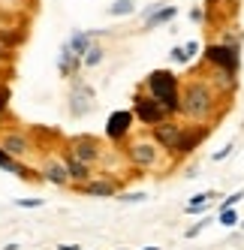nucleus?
I'll return each instance as SVG.
<instances>
[{
    "mask_svg": "<svg viewBox=\"0 0 244 250\" xmlns=\"http://www.w3.org/2000/svg\"><path fill=\"white\" fill-rule=\"evenodd\" d=\"M12 61H15V51L0 42V66H12Z\"/></svg>",
    "mask_w": 244,
    "mask_h": 250,
    "instance_id": "c756f323",
    "label": "nucleus"
},
{
    "mask_svg": "<svg viewBox=\"0 0 244 250\" xmlns=\"http://www.w3.org/2000/svg\"><path fill=\"white\" fill-rule=\"evenodd\" d=\"M133 124H136V118H133L130 109H118V112H112L109 121H106V139L112 142L115 148H121V145H124V142L133 136Z\"/></svg>",
    "mask_w": 244,
    "mask_h": 250,
    "instance_id": "9d476101",
    "label": "nucleus"
},
{
    "mask_svg": "<svg viewBox=\"0 0 244 250\" xmlns=\"http://www.w3.org/2000/svg\"><path fill=\"white\" fill-rule=\"evenodd\" d=\"M214 199H223V193L220 190H202V193H196V196H190L187 199V205H184V214H205L208 211V205H211Z\"/></svg>",
    "mask_w": 244,
    "mask_h": 250,
    "instance_id": "a211bd4d",
    "label": "nucleus"
},
{
    "mask_svg": "<svg viewBox=\"0 0 244 250\" xmlns=\"http://www.w3.org/2000/svg\"><path fill=\"white\" fill-rule=\"evenodd\" d=\"M181 48H184V55H187V61H193V58L199 55V51H202V45H199L196 40H187V42H184Z\"/></svg>",
    "mask_w": 244,
    "mask_h": 250,
    "instance_id": "c85d7f7f",
    "label": "nucleus"
},
{
    "mask_svg": "<svg viewBox=\"0 0 244 250\" xmlns=\"http://www.w3.org/2000/svg\"><path fill=\"white\" fill-rule=\"evenodd\" d=\"M40 178L45 184H55V187H69L73 181H69V172H66V163L61 154H42L40 166H37Z\"/></svg>",
    "mask_w": 244,
    "mask_h": 250,
    "instance_id": "9b49d317",
    "label": "nucleus"
},
{
    "mask_svg": "<svg viewBox=\"0 0 244 250\" xmlns=\"http://www.w3.org/2000/svg\"><path fill=\"white\" fill-rule=\"evenodd\" d=\"M0 6H3V9H15V12H33L37 0H0Z\"/></svg>",
    "mask_w": 244,
    "mask_h": 250,
    "instance_id": "4be33fe9",
    "label": "nucleus"
},
{
    "mask_svg": "<svg viewBox=\"0 0 244 250\" xmlns=\"http://www.w3.org/2000/svg\"><path fill=\"white\" fill-rule=\"evenodd\" d=\"M136 12V0H115V3L109 6V15L112 19H127V15Z\"/></svg>",
    "mask_w": 244,
    "mask_h": 250,
    "instance_id": "412c9836",
    "label": "nucleus"
},
{
    "mask_svg": "<svg viewBox=\"0 0 244 250\" xmlns=\"http://www.w3.org/2000/svg\"><path fill=\"white\" fill-rule=\"evenodd\" d=\"M0 169L9 172V175H15L19 181H27V184H42V178H40V172H37V169H33V166H24V160L9 157L3 148H0Z\"/></svg>",
    "mask_w": 244,
    "mask_h": 250,
    "instance_id": "2eb2a0df",
    "label": "nucleus"
},
{
    "mask_svg": "<svg viewBox=\"0 0 244 250\" xmlns=\"http://www.w3.org/2000/svg\"><path fill=\"white\" fill-rule=\"evenodd\" d=\"M3 250H21V247H19V244H15V241H9V244H6Z\"/></svg>",
    "mask_w": 244,
    "mask_h": 250,
    "instance_id": "72a5a7b5",
    "label": "nucleus"
},
{
    "mask_svg": "<svg viewBox=\"0 0 244 250\" xmlns=\"http://www.w3.org/2000/svg\"><path fill=\"white\" fill-rule=\"evenodd\" d=\"M169 58H172V61H175V63H190V61H187V55H184V48H181V45H172V48H169Z\"/></svg>",
    "mask_w": 244,
    "mask_h": 250,
    "instance_id": "7c9ffc66",
    "label": "nucleus"
},
{
    "mask_svg": "<svg viewBox=\"0 0 244 250\" xmlns=\"http://www.w3.org/2000/svg\"><path fill=\"white\" fill-rule=\"evenodd\" d=\"M121 151H124L127 163L133 172H151V175H169L175 172V160H172L157 142L151 139V133H142V136H130L124 145H121Z\"/></svg>",
    "mask_w": 244,
    "mask_h": 250,
    "instance_id": "7ed1b4c3",
    "label": "nucleus"
},
{
    "mask_svg": "<svg viewBox=\"0 0 244 250\" xmlns=\"http://www.w3.org/2000/svg\"><path fill=\"white\" fill-rule=\"evenodd\" d=\"M241 199H244V187H238V190H235V193H229V196H223V202L217 205V214H220V211H226V208H235Z\"/></svg>",
    "mask_w": 244,
    "mask_h": 250,
    "instance_id": "5701e85b",
    "label": "nucleus"
},
{
    "mask_svg": "<svg viewBox=\"0 0 244 250\" xmlns=\"http://www.w3.org/2000/svg\"><path fill=\"white\" fill-rule=\"evenodd\" d=\"M61 157H63V163H66V172H69V181H73V184H69V187H76V184H84V181H91V178L97 175L91 166H84L81 163V160H76L73 154H69V151H61Z\"/></svg>",
    "mask_w": 244,
    "mask_h": 250,
    "instance_id": "dca6fc26",
    "label": "nucleus"
},
{
    "mask_svg": "<svg viewBox=\"0 0 244 250\" xmlns=\"http://www.w3.org/2000/svg\"><path fill=\"white\" fill-rule=\"evenodd\" d=\"M211 220H214V217H202V220H199L196 226H187V229H184V238L190 241V238H196V235H202V232H205L208 226H211Z\"/></svg>",
    "mask_w": 244,
    "mask_h": 250,
    "instance_id": "b1692460",
    "label": "nucleus"
},
{
    "mask_svg": "<svg viewBox=\"0 0 244 250\" xmlns=\"http://www.w3.org/2000/svg\"><path fill=\"white\" fill-rule=\"evenodd\" d=\"M202 69L193 66V73H190L187 82H181V105H178V115L187 121V124H211L217 121L214 112L226 109V103L220 100V94L211 87L205 76H199Z\"/></svg>",
    "mask_w": 244,
    "mask_h": 250,
    "instance_id": "f257e3e1",
    "label": "nucleus"
},
{
    "mask_svg": "<svg viewBox=\"0 0 244 250\" xmlns=\"http://www.w3.org/2000/svg\"><path fill=\"white\" fill-rule=\"evenodd\" d=\"M102 58H106V48H102L97 40H94V45L84 51V58H81V66H88V69H94V66H100L102 63Z\"/></svg>",
    "mask_w": 244,
    "mask_h": 250,
    "instance_id": "aec40b11",
    "label": "nucleus"
},
{
    "mask_svg": "<svg viewBox=\"0 0 244 250\" xmlns=\"http://www.w3.org/2000/svg\"><path fill=\"white\" fill-rule=\"evenodd\" d=\"M142 91L151 94L172 118H178V105H181V79H178L175 73H169V69H154V73L145 76Z\"/></svg>",
    "mask_w": 244,
    "mask_h": 250,
    "instance_id": "20e7f679",
    "label": "nucleus"
},
{
    "mask_svg": "<svg viewBox=\"0 0 244 250\" xmlns=\"http://www.w3.org/2000/svg\"><path fill=\"white\" fill-rule=\"evenodd\" d=\"M0 148L15 160H27L37 154V145H33L27 127H0Z\"/></svg>",
    "mask_w": 244,
    "mask_h": 250,
    "instance_id": "423d86ee",
    "label": "nucleus"
},
{
    "mask_svg": "<svg viewBox=\"0 0 244 250\" xmlns=\"http://www.w3.org/2000/svg\"><path fill=\"white\" fill-rule=\"evenodd\" d=\"M133 118L139 121V124H145V127H157V124H163V121H169L172 115L163 109L160 103H157L151 94H145L142 87H139V91L133 94Z\"/></svg>",
    "mask_w": 244,
    "mask_h": 250,
    "instance_id": "0eeeda50",
    "label": "nucleus"
},
{
    "mask_svg": "<svg viewBox=\"0 0 244 250\" xmlns=\"http://www.w3.org/2000/svg\"><path fill=\"white\" fill-rule=\"evenodd\" d=\"M142 250H163L160 244H148V247H142Z\"/></svg>",
    "mask_w": 244,
    "mask_h": 250,
    "instance_id": "f704fd0d",
    "label": "nucleus"
},
{
    "mask_svg": "<svg viewBox=\"0 0 244 250\" xmlns=\"http://www.w3.org/2000/svg\"><path fill=\"white\" fill-rule=\"evenodd\" d=\"M94 40H97V37H94V30H73V37L66 40V45L73 48L79 58H84V51L94 45Z\"/></svg>",
    "mask_w": 244,
    "mask_h": 250,
    "instance_id": "6ab92c4d",
    "label": "nucleus"
},
{
    "mask_svg": "<svg viewBox=\"0 0 244 250\" xmlns=\"http://www.w3.org/2000/svg\"><path fill=\"white\" fill-rule=\"evenodd\" d=\"M214 130L208 127V124H178L175 118H169L163 124H157V127H151V139L160 145L175 163H181L184 157L196 154V148L202 145V142L211 136Z\"/></svg>",
    "mask_w": 244,
    "mask_h": 250,
    "instance_id": "f03ea898",
    "label": "nucleus"
},
{
    "mask_svg": "<svg viewBox=\"0 0 244 250\" xmlns=\"http://www.w3.org/2000/svg\"><path fill=\"white\" fill-rule=\"evenodd\" d=\"M45 202L40 196H24V199H15V208H42Z\"/></svg>",
    "mask_w": 244,
    "mask_h": 250,
    "instance_id": "bb28decb",
    "label": "nucleus"
},
{
    "mask_svg": "<svg viewBox=\"0 0 244 250\" xmlns=\"http://www.w3.org/2000/svg\"><path fill=\"white\" fill-rule=\"evenodd\" d=\"M79 69H81V58L63 42L61 45V55H58V73H61V79H76Z\"/></svg>",
    "mask_w": 244,
    "mask_h": 250,
    "instance_id": "f3484780",
    "label": "nucleus"
},
{
    "mask_svg": "<svg viewBox=\"0 0 244 250\" xmlns=\"http://www.w3.org/2000/svg\"><path fill=\"white\" fill-rule=\"evenodd\" d=\"M238 226H241V229H244V220H241V223H238Z\"/></svg>",
    "mask_w": 244,
    "mask_h": 250,
    "instance_id": "e433bc0d",
    "label": "nucleus"
},
{
    "mask_svg": "<svg viewBox=\"0 0 244 250\" xmlns=\"http://www.w3.org/2000/svg\"><path fill=\"white\" fill-rule=\"evenodd\" d=\"M66 105H69V115H73V118L91 115L94 105H97V91H94L88 82H81L79 76L69 79V97H66Z\"/></svg>",
    "mask_w": 244,
    "mask_h": 250,
    "instance_id": "6e6552de",
    "label": "nucleus"
},
{
    "mask_svg": "<svg viewBox=\"0 0 244 250\" xmlns=\"http://www.w3.org/2000/svg\"><path fill=\"white\" fill-rule=\"evenodd\" d=\"M217 220H220L223 226H229V229L241 223V217H238V211H235V208H226V211H220V214H217Z\"/></svg>",
    "mask_w": 244,
    "mask_h": 250,
    "instance_id": "393cba45",
    "label": "nucleus"
},
{
    "mask_svg": "<svg viewBox=\"0 0 244 250\" xmlns=\"http://www.w3.org/2000/svg\"><path fill=\"white\" fill-rule=\"evenodd\" d=\"M238 12V0H205V24L211 30L226 27Z\"/></svg>",
    "mask_w": 244,
    "mask_h": 250,
    "instance_id": "f8f14e48",
    "label": "nucleus"
},
{
    "mask_svg": "<svg viewBox=\"0 0 244 250\" xmlns=\"http://www.w3.org/2000/svg\"><path fill=\"white\" fill-rule=\"evenodd\" d=\"M178 15V6H172V3H151L148 9H142V33H148V30H157V27H163V24H169L172 19Z\"/></svg>",
    "mask_w": 244,
    "mask_h": 250,
    "instance_id": "4468645a",
    "label": "nucleus"
},
{
    "mask_svg": "<svg viewBox=\"0 0 244 250\" xmlns=\"http://www.w3.org/2000/svg\"><path fill=\"white\" fill-rule=\"evenodd\" d=\"M63 151H69L76 160H81L84 166H91V169L97 172L102 154H106V145H102L97 136H91V133H79V136H73V139H66Z\"/></svg>",
    "mask_w": 244,
    "mask_h": 250,
    "instance_id": "39448f33",
    "label": "nucleus"
},
{
    "mask_svg": "<svg viewBox=\"0 0 244 250\" xmlns=\"http://www.w3.org/2000/svg\"><path fill=\"white\" fill-rule=\"evenodd\" d=\"M55 250H81V244H63V241H61Z\"/></svg>",
    "mask_w": 244,
    "mask_h": 250,
    "instance_id": "473e14b6",
    "label": "nucleus"
},
{
    "mask_svg": "<svg viewBox=\"0 0 244 250\" xmlns=\"http://www.w3.org/2000/svg\"><path fill=\"white\" fill-rule=\"evenodd\" d=\"M190 21H196V24H205V12H202V9H190Z\"/></svg>",
    "mask_w": 244,
    "mask_h": 250,
    "instance_id": "2f4dec72",
    "label": "nucleus"
},
{
    "mask_svg": "<svg viewBox=\"0 0 244 250\" xmlns=\"http://www.w3.org/2000/svg\"><path fill=\"white\" fill-rule=\"evenodd\" d=\"M202 63H205V66H214V69H226V73H235V76H238V66H241V48L211 42V45H205V48H202Z\"/></svg>",
    "mask_w": 244,
    "mask_h": 250,
    "instance_id": "1a4fd4ad",
    "label": "nucleus"
},
{
    "mask_svg": "<svg viewBox=\"0 0 244 250\" xmlns=\"http://www.w3.org/2000/svg\"><path fill=\"white\" fill-rule=\"evenodd\" d=\"M121 184H124V181H115V178H106V175H94L91 181L76 184V187H69V190H76V193H81V196H100V199H112V196L121 193Z\"/></svg>",
    "mask_w": 244,
    "mask_h": 250,
    "instance_id": "ddd939ff",
    "label": "nucleus"
},
{
    "mask_svg": "<svg viewBox=\"0 0 244 250\" xmlns=\"http://www.w3.org/2000/svg\"><path fill=\"white\" fill-rule=\"evenodd\" d=\"M115 199H121V202H145L148 193H142V190H136V193H118Z\"/></svg>",
    "mask_w": 244,
    "mask_h": 250,
    "instance_id": "cd10ccee",
    "label": "nucleus"
},
{
    "mask_svg": "<svg viewBox=\"0 0 244 250\" xmlns=\"http://www.w3.org/2000/svg\"><path fill=\"white\" fill-rule=\"evenodd\" d=\"M118 250H130V247H118Z\"/></svg>",
    "mask_w": 244,
    "mask_h": 250,
    "instance_id": "c9c22d12",
    "label": "nucleus"
},
{
    "mask_svg": "<svg viewBox=\"0 0 244 250\" xmlns=\"http://www.w3.org/2000/svg\"><path fill=\"white\" fill-rule=\"evenodd\" d=\"M232 151H235V142H226V145H223L220 151H214V154H211V163H223V160L229 157Z\"/></svg>",
    "mask_w": 244,
    "mask_h": 250,
    "instance_id": "a878e982",
    "label": "nucleus"
}]
</instances>
